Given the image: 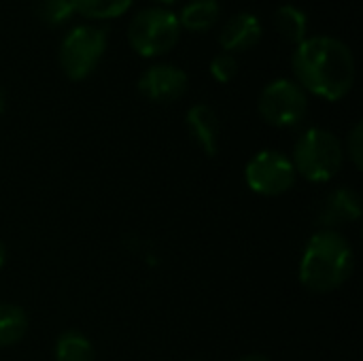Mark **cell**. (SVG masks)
<instances>
[{
  "label": "cell",
  "mask_w": 363,
  "mask_h": 361,
  "mask_svg": "<svg viewBox=\"0 0 363 361\" xmlns=\"http://www.w3.org/2000/svg\"><path fill=\"white\" fill-rule=\"evenodd\" d=\"M157 4H162V6H170V4H174V2H179V0H155Z\"/></svg>",
  "instance_id": "603a6c76"
},
{
  "label": "cell",
  "mask_w": 363,
  "mask_h": 361,
  "mask_svg": "<svg viewBox=\"0 0 363 361\" xmlns=\"http://www.w3.org/2000/svg\"><path fill=\"white\" fill-rule=\"evenodd\" d=\"M185 123H187L189 136L198 143V147L208 157H215L219 151V130H221L217 113L208 104L200 102L187 111Z\"/></svg>",
  "instance_id": "30bf717a"
},
{
  "label": "cell",
  "mask_w": 363,
  "mask_h": 361,
  "mask_svg": "<svg viewBox=\"0 0 363 361\" xmlns=\"http://www.w3.org/2000/svg\"><path fill=\"white\" fill-rule=\"evenodd\" d=\"M4 262H6V247H4V243L0 240V270H2V266H4Z\"/></svg>",
  "instance_id": "ffe728a7"
},
{
  "label": "cell",
  "mask_w": 363,
  "mask_h": 361,
  "mask_svg": "<svg viewBox=\"0 0 363 361\" xmlns=\"http://www.w3.org/2000/svg\"><path fill=\"white\" fill-rule=\"evenodd\" d=\"M264 36V28L262 21L257 19V15L249 13V11H240L234 13L232 17H228V21L221 26L219 32V45L223 49V53H242L253 49Z\"/></svg>",
  "instance_id": "9c48e42d"
},
{
  "label": "cell",
  "mask_w": 363,
  "mask_h": 361,
  "mask_svg": "<svg viewBox=\"0 0 363 361\" xmlns=\"http://www.w3.org/2000/svg\"><path fill=\"white\" fill-rule=\"evenodd\" d=\"M177 17H179L181 30L208 32L211 28L217 26L221 17V4L219 0H191L181 9Z\"/></svg>",
  "instance_id": "7c38bea8"
},
{
  "label": "cell",
  "mask_w": 363,
  "mask_h": 361,
  "mask_svg": "<svg viewBox=\"0 0 363 361\" xmlns=\"http://www.w3.org/2000/svg\"><path fill=\"white\" fill-rule=\"evenodd\" d=\"M238 361H270L268 357H264V355H245V357H240Z\"/></svg>",
  "instance_id": "44dd1931"
},
{
  "label": "cell",
  "mask_w": 363,
  "mask_h": 361,
  "mask_svg": "<svg viewBox=\"0 0 363 361\" xmlns=\"http://www.w3.org/2000/svg\"><path fill=\"white\" fill-rule=\"evenodd\" d=\"M347 153L351 157V162L355 164L357 170L363 168V126L355 123L349 138H347Z\"/></svg>",
  "instance_id": "d6986e66"
},
{
  "label": "cell",
  "mask_w": 363,
  "mask_h": 361,
  "mask_svg": "<svg viewBox=\"0 0 363 361\" xmlns=\"http://www.w3.org/2000/svg\"><path fill=\"white\" fill-rule=\"evenodd\" d=\"M291 68L296 83L328 102L342 100L355 83V57L351 47L328 34L304 38L296 45Z\"/></svg>",
  "instance_id": "6da1fadb"
},
{
  "label": "cell",
  "mask_w": 363,
  "mask_h": 361,
  "mask_svg": "<svg viewBox=\"0 0 363 361\" xmlns=\"http://www.w3.org/2000/svg\"><path fill=\"white\" fill-rule=\"evenodd\" d=\"M274 28L285 40L300 45L308 38V15L296 4H281L274 11Z\"/></svg>",
  "instance_id": "4fadbf2b"
},
{
  "label": "cell",
  "mask_w": 363,
  "mask_h": 361,
  "mask_svg": "<svg viewBox=\"0 0 363 361\" xmlns=\"http://www.w3.org/2000/svg\"><path fill=\"white\" fill-rule=\"evenodd\" d=\"M181 23L174 11L149 6L138 11L128 23V43L140 57H160L177 47Z\"/></svg>",
  "instance_id": "277c9868"
},
{
  "label": "cell",
  "mask_w": 363,
  "mask_h": 361,
  "mask_svg": "<svg viewBox=\"0 0 363 361\" xmlns=\"http://www.w3.org/2000/svg\"><path fill=\"white\" fill-rule=\"evenodd\" d=\"M208 70L217 83H230L238 74V60L232 53H219L213 57Z\"/></svg>",
  "instance_id": "ac0fdd59"
},
{
  "label": "cell",
  "mask_w": 363,
  "mask_h": 361,
  "mask_svg": "<svg viewBox=\"0 0 363 361\" xmlns=\"http://www.w3.org/2000/svg\"><path fill=\"white\" fill-rule=\"evenodd\" d=\"M355 268V253L349 240L332 230H319L304 247L300 260V281L308 291L332 294L342 287Z\"/></svg>",
  "instance_id": "7a4b0ae2"
},
{
  "label": "cell",
  "mask_w": 363,
  "mask_h": 361,
  "mask_svg": "<svg viewBox=\"0 0 363 361\" xmlns=\"http://www.w3.org/2000/svg\"><path fill=\"white\" fill-rule=\"evenodd\" d=\"M294 168L311 183L332 181L345 164V147L340 138L323 128L306 130L294 145Z\"/></svg>",
  "instance_id": "3957f363"
},
{
  "label": "cell",
  "mask_w": 363,
  "mask_h": 361,
  "mask_svg": "<svg viewBox=\"0 0 363 361\" xmlns=\"http://www.w3.org/2000/svg\"><path fill=\"white\" fill-rule=\"evenodd\" d=\"M96 351L91 340L74 330L64 332L55 340V361H94Z\"/></svg>",
  "instance_id": "9a60e30c"
},
{
  "label": "cell",
  "mask_w": 363,
  "mask_h": 361,
  "mask_svg": "<svg viewBox=\"0 0 363 361\" xmlns=\"http://www.w3.org/2000/svg\"><path fill=\"white\" fill-rule=\"evenodd\" d=\"M296 177L298 172L291 157L274 149L255 153L245 168V181L249 189L268 198L287 194L296 185Z\"/></svg>",
  "instance_id": "52a82bcc"
},
{
  "label": "cell",
  "mask_w": 363,
  "mask_h": 361,
  "mask_svg": "<svg viewBox=\"0 0 363 361\" xmlns=\"http://www.w3.org/2000/svg\"><path fill=\"white\" fill-rule=\"evenodd\" d=\"M108 34L104 28L94 23H81L70 28L60 45L57 60L62 72L70 81L87 79L106 53Z\"/></svg>",
  "instance_id": "5b68a950"
},
{
  "label": "cell",
  "mask_w": 363,
  "mask_h": 361,
  "mask_svg": "<svg viewBox=\"0 0 363 361\" xmlns=\"http://www.w3.org/2000/svg\"><path fill=\"white\" fill-rule=\"evenodd\" d=\"M362 196L351 187H340L328 196L319 221L323 226H338L345 221H357L362 217Z\"/></svg>",
  "instance_id": "8fae6325"
},
{
  "label": "cell",
  "mask_w": 363,
  "mask_h": 361,
  "mask_svg": "<svg viewBox=\"0 0 363 361\" xmlns=\"http://www.w3.org/2000/svg\"><path fill=\"white\" fill-rule=\"evenodd\" d=\"M4 109H6V98H4V91L0 89V115L4 113Z\"/></svg>",
  "instance_id": "7402d4cb"
},
{
  "label": "cell",
  "mask_w": 363,
  "mask_h": 361,
  "mask_svg": "<svg viewBox=\"0 0 363 361\" xmlns=\"http://www.w3.org/2000/svg\"><path fill=\"white\" fill-rule=\"evenodd\" d=\"M257 111L272 128H294L308 113V94L294 79H274L262 89Z\"/></svg>",
  "instance_id": "8992f818"
},
{
  "label": "cell",
  "mask_w": 363,
  "mask_h": 361,
  "mask_svg": "<svg viewBox=\"0 0 363 361\" xmlns=\"http://www.w3.org/2000/svg\"><path fill=\"white\" fill-rule=\"evenodd\" d=\"M70 2L74 6V13L96 21L117 19L134 4V0H70Z\"/></svg>",
  "instance_id": "2e32d148"
},
{
  "label": "cell",
  "mask_w": 363,
  "mask_h": 361,
  "mask_svg": "<svg viewBox=\"0 0 363 361\" xmlns=\"http://www.w3.org/2000/svg\"><path fill=\"white\" fill-rule=\"evenodd\" d=\"M74 15V6L70 0H38L36 2V17L49 26V28H60L66 26Z\"/></svg>",
  "instance_id": "e0dca14e"
},
{
  "label": "cell",
  "mask_w": 363,
  "mask_h": 361,
  "mask_svg": "<svg viewBox=\"0 0 363 361\" xmlns=\"http://www.w3.org/2000/svg\"><path fill=\"white\" fill-rule=\"evenodd\" d=\"M28 332V315L17 304H0V347L17 345Z\"/></svg>",
  "instance_id": "5bb4252c"
},
{
  "label": "cell",
  "mask_w": 363,
  "mask_h": 361,
  "mask_svg": "<svg viewBox=\"0 0 363 361\" xmlns=\"http://www.w3.org/2000/svg\"><path fill=\"white\" fill-rule=\"evenodd\" d=\"M189 77L172 64H153L138 77V91L153 102H174L185 96Z\"/></svg>",
  "instance_id": "ba28073f"
}]
</instances>
